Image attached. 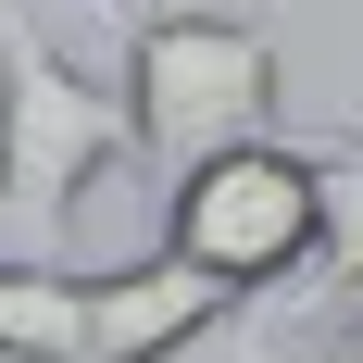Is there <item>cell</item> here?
Segmentation results:
<instances>
[{
	"instance_id": "6da1fadb",
	"label": "cell",
	"mask_w": 363,
	"mask_h": 363,
	"mask_svg": "<svg viewBox=\"0 0 363 363\" xmlns=\"http://www.w3.org/2000/svg\"><path fill=\"white\" fill-rule=\"evenodd\" d=\"M125 113L163 176L225 138H276L289 125V38L263 13H138L125 26Z\"/></svg>"
},
{
	"instance_id": "7a4b0ae2",
	"label": "cell",
	"mask_w": 363,
	"mask_h": 363,
	"mask_svg": "<svg viewBox=\"0 0 363 363\" xmlns=\"http://www.w3.org/2000/svg\"><path fill=\"white\" fill-rule=\"evenodd\" d=\"M125 150H138L125 88H101L88 63H63L26 0H0V201H13V225L50 238L63 213H88V188Z\"/></svg>"
},
{
	"instance_id": "3957f363",
	"label": "cell",
	"mask_w": 363,
	"mask_h": 363,
	"mask_svg": "<svg viewBox=\"0 0 363 363\" xmlns=\"http://www.w3.org/2000/svg\"><path fill=\"white\" fill-rule=\"evenodd\" d=\"M313 225H326V188H313L301 138H225V150L163 176V251H188L238 301L313 276Z\"/></svg>"
},
{
	"instance_id": "277c9868",
	"label": "cell",
	"mask_w": 363,
	"mask_h": 363,
	"mask_svg": "<svg viewBox=\"0 0 363 363\" xmlns=\"http://www.w3.org/2000/svg\"><path fill=\"white\" fill-rule=\"evenodd\" d=\"M225 313H238V289H213L188 251H138V263H113V276H88V338H75V363H176V351H201Z\"/></svg>"
},
{
	"instance_id": "5b68a950",
	"label": "cell",
	"mask_w": 363,
	"mask_h": 363,
	"mask_svg": "<svg viewBox=\"0 0 363 363\" xmlns=\"http://www.w3.org/2000/svg\"><path fill=\"white\" fill-rule=\"evenodd\" d=\"M75 338H88V276H63V263H0V363H75Z\"/></svg>"
},
{
	"instance_id": "8992f818",
	"label": "cell",
	"mask_w": 363,
	"mask_h": 363,
	"mask_svg": "<svg viewBox=\"0 0 363 363\" xmlns=\"http://www.w3.org/2000/svg\"><path fill=\"white\" fill-rule=\"evenodd\" d=\"M313 188H326V225H313V301H363V125H338L313 150Z\"/></svg>"
},
{
	"instance_id": "52a82bcc",
	"label": "cell",
	"mask_w": 363,
	"mask_h": 363,
	"mask_svg": "<svg viewBox=\"0 0 363 363\" xmlns=\"http://www.w3.org/2000/svg\"><path fill=\"white\" fill-rule=\"evenodd\" d=\"M289 363H363V301H338V326L313 338V351H289Z\"/></svg>"
}]
</instances>
